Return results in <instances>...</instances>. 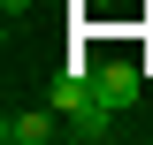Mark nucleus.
<instances>
[{
  "mask_svg": "<svg viewBox=\"0 0 153 145\" xmlns=\"http://www.w3.org/2000/svg\"><path fill=\"white\" fill-rule=\"evenodd\" d=\"M46 107L69 122V138H84V145H100V138H115V122H123V107L107 99V84H100V61H69V69H54L46 76Z\"/></svg>",
  "mask_w": 153,
  "mask_h": 145,
  "instance_id": "nucleus-1",
  "label": "nucleus"
},
{
  "mask_svg": "<svg viewBox=\"0 0 153 145\" xmlns=\"http://www.w3.org/2000/svg\"><path fill=\"white\" fill-rule=\"evenodd\" d=\"M61 130H69V122H61L54 107H31V115H8V122H0V138H8V145H54Z\"/></svg>",
  "mask_w": 153,
  "mask_h": 145,
  "instance_id": "nucleus-2",
  "label": "nucleus"
},
{
  "mask_svg": "<svg viewBox=\"0 0 153 145\" xmlns=\"http://www.w3.org/2000/svg\"><path fill=\"white\" fill-rule=\"evenodd\" d=\"M100 84H107L115 107L130 115V99H138V61H100Z\"/></svg>",
  "mask_w": 153,
  "mask_h": 145,
  "instance_id": "nucleus-3",
  "label": "nucleus"
},
{
  "mask_svg": "<svg viewBox=\"0 0 153 145\" xmlns=\"http://www.w3.org/2000/svg\"><path fill=\"white\" fill-rule=\"evenodd\" d=\"M31 8H38V0H0V16H8V23H23Z\"/></svg>",
  "mask_w": 153,
  "mask_h": 145,
  "instance_id": "nucleus-4",
  "label": "nucleus"
}]
</instances>
